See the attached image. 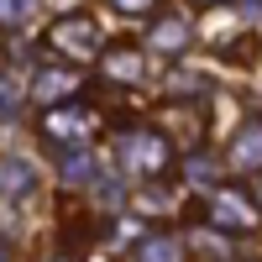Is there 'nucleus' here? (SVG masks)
I'll use <instances>...</instances> for the list:
<instances>
[{"mask_svg": "<svg viewBox=\"0 0 262 262\" xmlns=\"http://www.w3.org/2000/svg\"><path fill=\"white\" fill-rule=\"evenodd\" d=\"M84 126H90V111H84V105H53V111L42 116V131H48V137H79Z\"/></svg>", "mask_w": 262, "mask_h": 262, "instance_id": "4", "label": "nucleus"}, {"mask_svg": "<svg viewBox=\"0 0 262 262\" xmlns=\"http://www.w3.org/2000/svg\"><path fill=\"white\" fill-rule=\"evenodd\" d=\"M32 11V0H0V21H16V16H27Z\"/></svg>", "mask_w": 262, "mask_h": 262, "instance_id": "9", "label": "nucleus"}, {"mask_svg": "<svg viewBox=\"0 0 262 262\" xmlns=\"http://www.w3.org/2000/svg\"><path fill=\"white\" fill-rule=\"evenodd\" d=\"M48 42L58 53H74V58H90L95 48H100V32H95V21L90 16H63L58 27L48 32Z\"/></svg>", "mask_w": 262, "mask_h": 262, "instance_id": "2", "label": "nucleus"}, {"mask_svg": "<svg viewBox=\"0 0 262 262\" xmlns=\"http://www.w3.org/2000/svg\"><path fill=\"white\" fill-rule=\"evenodd\" d=\"M194 6H200V11H210V6H226V0H194Z\"/></svg>", "mask_w": 262, "mask_h": 262, "instance_id": "11", "label": "nucleus"}, {"mask_svg": "<svg viewBox=\"0 0 262 262\" xmlns=\"http://www.w3.org/2000/svg\"><path fill=\"white\" fill-rule=\"evenodd\" d=\"M105 74H111V79H121V84L142 79V53L131 48V42H121V48H111V53H105Z\"/></svg>", "mask_w": 262, "mask_h": 262, "instance_id": "5", "label": "nucleus"}, {"mask_svg": "<svg viewBox=\"0 0 262 262\" xmlns=\"http://www.w3.org/2000/svg\"><path fill=\"white\" fill-rule=\"evenodd\" d=\"M111 6L121 11V16H142V11H152L158 0H111Z\"/></svg>", "mask_w": 262, "mask_h": 262, "instance_id": "10", "label": "nucleus"}, {"mask_svg": "<svg viewBox=\"0 0 262 262\" xmlns=\"http://www.w3.org/2000/svg\"><path fill=\"white\" fill-rule=\"evenodd\" d=\"M116 152H121V163L137 168V173H163L168 168V137H158V131H137V126L121 131Z\"/></svg>", "mask_w": 262, "mask_h": 262, "instance_id": "1", "label": "nucleus"}, {"mask_svg": "<svg viewBox=\"0 0 262 262\" xmlns=\"http://www.w3.org/2000/svg\"><path fill=\"white\" fill-rule=\"evenodd\" d=\"M231 163L242 173H257L262 168V116H252L242 131H236V147H231Z\"/></svg>", "mask_w": 262, "mask_h": 262, "instance_id": "3", "label": "nucleus"}, {"mask_svg": "<svg viewBox=\"0 0 262 262\" xmlns=\"http://www.w3.org/2000/svg\"><path fill=\"white\" fill-rule=\"evenodd\" d=\"M152 42H158L163 53H179L189 42V27H184V21H163V27H152Z\"/></svg>", "mask_w": 262, "mask_h": 262, "instance_id": "7", "label": "nucleus"}, {"mask_svg": "<svg viewBox=\"0 0 262 262\" xmlns=\"http://www.w3.org/2000/svg\"><path fill=\"white\" fill-rule=\"evenodd\" d=\"M210 210H215V221H221V226H231V231L252 226V205H247V200H236V194H226V189L210 200Z\"/></svg>", "mask_w": 262, "mask_h": 262, "instance_id": "6", "label": "nucleus"}, {"mask_svg": "<svg viewBox=\"0 0 262 262\" xmlns=\"http://www.w3.org/2000/svg\"><path fill=\"white\" fill-rule=\"evenodd\" d=\"M142 262H179V242H168V236H152L142 247Z\"/></svg>", "mask_w": 262, "mask_h": 262, "instance_id": "8", "label": "nucleus"}]
</instances>
